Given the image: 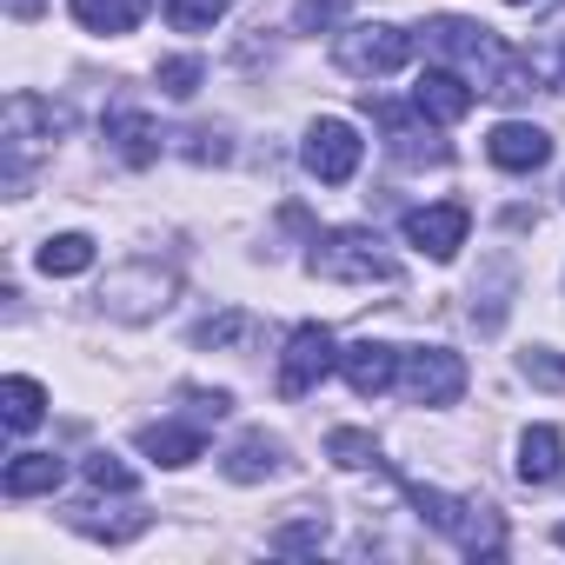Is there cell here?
<instances>
[{
	"label": "cell",
	"mask_w": 565,
	"mask_h": 565,
	"mask_svg": "<svg viewBox=\"0 0 565 565\" xmlns=\"http://www.w3.org/2000/svg\"><path fill=\"white\" fill-rule=\"evenodd\" d=\"M426 47L433 54H446L479 94H492V100H525L532 94V61L525 54H512L505 41H492V28H479V21H459V14H446V21H433L426 28Z\"/></svg>",
	"instance_id": "cell-1"
},
{
	"label": "cell",
	"mask_w": 565,
	"mask_h": 565,
	"mask_svg": "<svg viewBox=\"0 0 565 565\" xmlns=\"http://www.w3.org/2000/svg\"><path fill=\"white\" fill-rule=\"evenodd\" d=\"M307 273L320 279H340V287H393L399 279V259L386 253V239L373 226H333V233H313V253H307Z\"/></svg>",
	"instance_id": "cell-2"
},
{
	"label": "cell",
	"mask_w": 565,
	"mask_h": 565,
	"mask_svg": "<svg viewBox=\"0 0 565 565\" xmlns=\"http://www.w3.org/2000/svg\"><path fill=\"white\" fill-rule=\"evenodd\" d=\"M406 499H413L419 519H426L433 532H446L459 552H472V558H499V552H505V525H499L492 505H479V499H452V492L419 486V479H406Z\"/></svg>",
	"instance_id": "cell-3"
},
{
	"label": "cell",
	"mask_w": 565,
	"mask_h": 565,
	"mask_svg": "<svg viewBox=\"0 0 565 565\" xmlns=\"http://www.w3.org/2000/svg\"><path fill=\"white\" fill-rule=\"evenodd\" d=\"M333 61H340V74H353V81H386V74H399V67L413 61V34L393 28V21H366V28H347V34H340Z\"/></svg>",
	"instance_id": "cell-4"
},
{
	"label": "cell",
	"mask_w": 565,
	"mask_h": 565,
	"mask_svg": "<svg viewBox=\"0 0 565 565\" xmlns=\"http://www.w3.org/2000/svg\"><path fill=\"white\" fill-rule=\"evenodd\" d=\"M67 127H74L67 107H54V100H41V94H14V100H8V186H21L28 153L47 147V140H61Z\"/></svg>",
	"instance_id": "cell-5"
},
{
	"label": "cell",
	"mask_w": 565,
	"mask_h": 565,
	"mask_svg": "<svg viewBox=\"0 0 565 565\" xmlns=\"http://www.w3.org/2000/svg\"><path fill=\"white\" fill-rule=\"evenodd\" d=\"M366 107L380 114L393 160H406V167H446V160H452V147L439 140V120H433V114H419V107H393V100H373V94H366Z\"/></svg>",
	"instance_id": "cell-6"
},
{
	"label": "cell",
	"mask_w": 565,
	"mask_h": 565,
	"mask_svg": "<svg viewBox=\"0 0 565 565\" xmlns=\"http://www.w3.org/2000/svg\"><path fill=\"white\" fill-rule=\"evenodd\" d=\"M360 153H366V140H360V127L340 120V114L313 120V127H307V147H300V160H307V173H313L320 186H347V180L360 173Z\"/></svg>",
	"instance_id": "cell-7"
},
{
	"label": "cell",
	"mask_w": 565,
	"mask_h": 565,
	"mask_svg": "<svg viewBox=\"0 0 565 565\" xmlns=\"http://www.w3.org/2000/svg\"><path fill=\"white\" fill-rule=\"evenodd\" d=\"M399 393L413 406H452L466 393V360L446 347H413V353H399Z\"/></svg>",
	"instance_id": "cell-8"
},
{
	"label": "cell",
	"mask_w": 565,
	"mask_h": 565,
	"mask_svg": "<svg viewBox=\"0 0 565 565\" xmlns=\"http://www.w3.org/2000/svg\"><path fill=\"white\" fill-rule=\"evenodd\" d=\"M340 366V347H333V333L327 327H294V340H287V353H279V393L287 399H307L327 373Z\"/></svg>",
	"instance_id": "cell-9"
},
{
	"label": "cell",
	"mask_w": 565,
	"mask_h": 565,
	"mask_svg": "<svg viewBox=\"0 0 565 565\" xmlns=\"http://www.w3.org/2000/svg\"><path fill=\"white\" fill-rule=\"evenodd\" d=\"M472 233V213L459 200H439V206H413L406 213V246H419L426 259H452Z\"/></svg>",
	"instance_id": "cell-10"
},
{
	"label": "cell",
	"mask_w": 565,
	"mask_h": 565,
	"mask_svg": "<svg viewBox=\"0 0 565 565\" xmlns=\"http://www.w3.org/2000/svg\"><path fill=\"white\" fill-rule=\"evenodd\" d=\"M472 100H479V87H472L459 67H426V74L413 81V107H419V114H433L439 127L466 120V114H472Z\"/></svg>",
	"instance_id": "cell-11"
},
{
	"label": "cell",
	"mask_w": 565,
	"mask_h": 565,
	"mask_svg": "<svg viewBox=\"0 0 565 565\" xmlns=\"http://www.w3.org/2000/svg\"><path fill=\"white\" fill-rule=\"evenodd\" d=\"M486 153H492V167H505V173H539V167L552 160V134L532 127V120H499V127L486 134Z\"/></svg>",
	"instance_id": "cell-12"
},
{
	"label": "cell",
	"mask_w": 565,
	"mask_h": 565,
	"mask_svg": "<svg viewBox=\"0 0 565 565\" xmlns=\"http://www.w3.org/2000/svg\"><path fill=\"white\" fill-rule=\"evenodd\" d=\"M340 373H347V386H353L360 399H380V393L399 386V347H386V340H353V347L340 353Z\"/></svg>",
	"instance_id": "cell-13"
},
{
	"label": "cell",
	"mask_w": 565,
	"mask_h": 565,
	"mask_svg": "<svg viewBox=\"0 0 565 565\" xmlns=\"http://www.w3.org/2000/svg\"><path fill=\"white\" fill-rule=\"evenodd\" d=\"M220 466H226L233 486H259V479H273L279 466H287V439H273V433H239Z\"/></svg>",
	"instance_id": "cell-14"
},
{
	"label": "cell",
	"mask_w": 565,
	"mask_h": 565,
	"mask_svg": "<svg viewBox=\"0 0 565 565\" xmlns=\"http://www.w3.org/2000/svg\"><path fill=\"white\" fill-rule=\"evenodd\" d=\"M107 140H114V153H120L127 167H153V160H160V127H153L147 114H134V107H114V114H107Z\"/></svg>",
	"instance_id": "cell-15"
},
{
	"label": "cell",
	"mask_w": 565,
	"mask_h": 565,
	"mask_svg": "<svg viewBox=\"0 0 565 565\" xmlns=\"http://www.w3.org/2000/svg\"><path fill=\"white\" fill-rule=\"evenodd\" d=\"M558 472H565V433L558 426H532L519 439V479L525 486H552Z\"/></svg>",
	"instance_id": "cell-16"
},
{
	"label": "cell",
	"mask_w": 565,
	"mask_h": 565,
	"mask_svg": "<svg viewBox=\"0 0 565 565\" xmlns=\"http://www.w3.org/2000/svg\"><path fill=\"white\" fill-rule=\"evenodd\" d=\"M61 479H67V466L54 452H14L8 472H0V492H8V499H34V492H54Z\"/></svg>",
	"instance_id": "cell-17"
},
{
	"label": "cell",
	"mask_w": 565,
	"mask_h": 565,
	"mask_svg": "<svg viewBox=\"0 0 565 565\" xmlns=\"http://www.w3.org/2000/svg\"><path fill=\"white\" fill-rule=\"evenodd\" d=\"M0 419H8V433H34V426L47 419V393H41V380H28V373L0 380Z\"/></svg>",
	"instance_id": "cell-18"
},
{
	"label": "cell",
	"mask_w": 565,
	"mask_h": 565,
	"mask_svg": "<svg viewBox=\"0 0 565 565\" xmlns=\"http://www.w3.org/2000/svg\"><path fill=\"white\" fill-rule=\"evenodd\" d=\"M140 452H147V459H160V466H193V459L206 452V433H200V426H173V419H167V426H147V433H140Z\"/></svg>",
	"instance_id": "cell-19"
},
{
	"label": "cell",
	"mask_w": 565,
	"mask_h": 565,
	"mask_svg": "<svg viewBox=\"0 0 565 565\" xmlns=\"http://www.w3.org/2000/svg\"><path fill=\"white\" fill-rule=\"evenodd\" d=\"M67 8H74V21L87 34H134L140 14H147V0H67Z\"/></svg>",
	"instance_id": "cell-20"
},
{
	"label": "cell",
	"mask_w": 565,
	"mask_h": 565,
	"mask_svg": "<svg viewBox=\"0 0 565 565\" xmlns=\"http://www.w3.org/2000/svg\"><path fill=\"white\" fill-rule=\"evenodd\" d=\"M34 266H41V273H54V279H74V273H87V266H94V239H87V233H54V239H41Z\"/></svg>",
	"instance_id": "cell-21"
},
{
	"label": "cell",
	"mask_w": 565,
	"mask_h": 565,
	"mask_svg": "<svg viewBox=\"0 0 565 565\" xmlns=\"http://www.w3.org/2000/svg\"><path fill=\"white\" fill-rule=\"evenodd\" d=\"M525 61H532V74H539V81H552V87L565 94V8L552 14L545 41H539V47H525Z\"/></svg>",
	"instance_id": "cell-22"
},
{
	"label": "cell",
	"mask_w": 565,
	"mask_h": 565,
	"mask_svg": "<svg viewBox=\"0 0 565 565\" xmlns=\"http://www.w3.org/2000/svg\"><path fill=\"white\" fill-rule=\"evenodd\" d=\"M266 545H273V552H320V545H327V519H320V512H307V519H287V525H279Z\"/></svg>",
	"instance_id": "cell-23"
},
{
	"label": "cell",
	"mask_w": 565,
	"mask_h": 565,
	"mask_svg": "<svg viewBox=\"0 0 565 565\" xmlns=\"http://www.w3.org/2000/svg\"><path fill=\"white\" fill-rule=\"evenodd\" d=\"M153 81H160V94H167V100H193V94H200V81H206V67H200L193 54H180V61H160V74H153Z\"/></svg>",
	"instance_id": "cell-24"
},
{
	"label": "cell",
	"mask_w": 565,
	"mask_h": 565,
	"mask_svg": "<svg viewBox=\"0 0 565 565\" xmlns=\"http://www.w3.org/2000/svg\"><path fill=\"white\" fill-rule=\"evenodd\" d=\"M327 452H333L340 466H353V472H360V466H380V446H373L360 426H333V433H327Z\"/></svg>",
	"instance_id": "cell-25"
},
{
	"label": "cell",
	"mask_w": 565,
	"mask_h": 565,
	"mask_svg": "<svg viewBox=\"0 0 565 565\" xmlns=\"http://www.w3.org/2000/svg\"><path fill=\"white\" fill-rule=\"evenodd\" d=\"M226 8H233V0H167V21H173L180 34H206Z\"/></svg>",
	"instance_id": "cell-26"
},
{
	"label": "cell",
	"mask_w": 565,
	"mask_h": 565,
	"mask_svg": "<svg viewBox=\"0 0 565 565\" xmlns=\"http://www.w3.org/2000/svg\"><path fill=\"white\" fill-rule=\"evenodd\" d=\"M81 472H87V486H94V492H134V486H140V479H134V466H120L114 452H87V466H81Z\"/></svg>",
	"instance_id": "cell-27"
},
{
	"label": "cell",
	"mask_w": 565,
	"mask_h": 565,
	"mask_svg": "<svg viewBox=\"0 0 565 565\" xmlns=\"http://www.w3.org/2000/svg\"><path fill=\"white\" fill-rule=\"evenodd\" d=\"M519 373H525L532 386H545V393H565V353H552V347H525Z\"/></svg>",
	"instance_id": "cell-28"
},
{
	"label": "cell",
	"mask_w": 565,
	"mask_h": 565,
	"mask_svg": "<svg viewBox=\"0 0 565 565\" xmlns=\"http://www.w3.org/2000/svg\"><path fill=\"white\" fill-rule=\"evenodd\" d=\"M340 21H347V0H300V8H294V28L300 34H327Z\"/></svg>",
	"instance_id": "cell-29"
},
{
	"label": "cell",
	"mask_w": 565,
	"mask_h": 565,
	"mask_svg": "<svg viewBox=\"0 0 565 565\" xmlns=\"http://www.w3.org/2000/svg\"><path fill=\"white\" fill-rule=\"evenodd\" d=\"M239 333H246V313H213L193 327V347H233Z\"/></svg>",
	"instance_id": "cell-30"
},
{
	"label": "cell",
	"mask_w": 565,
	"mask_h": 565,
	"mask_svg": "<svg viewBox=\"0 0 565 565\" xmlns=\"http://www.w3.org/2000/svg\"><path fill=\"white\" fill-rule=\"evenodd\" d=\"M180 399H186L193 419H226V413H233V393H220V386H213V393H206V386H180Z\"/></svg>",
	"instance_id": "cell-31"
},
{
	"label": "cell",
	"mask_w": 565,
	"mask_h": 565,
	"mask_svg": "<svg viewBox=\"0 0 565 565\" xmlns=\"http://www.w3.org/2000/svg\"><path fill=\"white\" fill-rule=\"evenodd\" d=\"M186 153H193L200 167H206V160H213V167H220V160H233V147H226V134H206V127H200V134H186Z\"/></svg>",
	"instance_id": "cell-32"
},
{
	"label": "cell",
	"mask_w": 565,
	"mask_h": 565,
	"mask_svg": "<svg viewBox=\"0 0 565 565\" xmlns=\"http://www.w3.org/2000/svg\"><path fill=\"white\" fill-rule=\"evenodd\" d=\"M41 8H47V0H8V14H14V21H34Z\"/></svg>",
	"instance_id": "cell-33"
},
{
	"label": "cell",
	"mask_w": 565,
	"mask_h": 565,
	"mask_svg": "<svg viewBox=\"0 0 565 565\" xmlns=\"http://www.w3.org/2000/svg\"><path fill=\"white\" fill-rule=\"evenodd\" d=\"M505 8H532V0H505Z\"/></svg>",
	"instance_id": "cell-34"
},
{
	"label": "cell",
	"mask_w": 565,
	"mask_h": 565,
	"mask_svg": "<svg viewBox=\"0 0 565 565\" xmlns=\"http://www.w3.org/2000/svg\"><path fill=\"white\" fill-rule=\"evenodd\" d=\"M558 545H565V525H558Z\"/></svg>",
	"instance_id": "cell-35"
}]
</instances>
